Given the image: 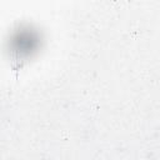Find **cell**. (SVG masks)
Listing matches in <instances>:
<instances>
[{
    "label": "cell",
    "instance_id": "1",
    "mask_svg": "<svg viewBox=\"0 0 160 160\" xmlns=\"http://www.w3.org/2000/svg\"><path fill=\"white\" fill-rule=\"evenodd\" d=\"M40 46V34L31 29L30 26L20 28L16 30L9 41V49L16 55L18 58L26 56L31 58V55L39 49Z\"/></svg>",
    "mask_w": 160,
    "mask_h": 160
}]
</instances>
